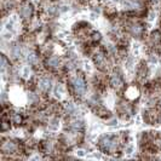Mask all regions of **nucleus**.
<instances>
[{
    "label": "nucleus",
    "mask_w": 161,
    "mask_h": 161,
    "mask_svg": "<svg viewBox=\"0 0 161 161\" xmlns=\"http://www.w3.org/2000/svg\"><path fill=\"white\" fill-rule=\"evenodd\" d=\"M118 145H119V142H118L116 135H103L99 139V147L105 153H114L118 149Z\"/></svg>",
    "instance_id": "f257e3e1"
},
{
    "label": "nucleus",
    "mask_w": 161,
    "mask_h": 161,
    "mask_svg": "<svg viewBox=\"0 0 161 161\" xmlns=\"http://www.w3.org/2000/svg\"><path fill=\"white\" fill-rule=\"evenodd\" d=\"M70 84H72L73 91L75 93V96L82 98V97L86 95V91H87V84L85 79L80 76V75H74L70 78Z\"/></svg>",
    "instance_id": "f03ea898"
},
{
    "label": "nucleus",
    "mask_w": 161,
    "mask_h": 161,
    "mask_svg": "<svg viewBox=\"0 0 161 161\" xmlns=\"http://www.w3.org/2000/svg\"><path fill=\"white\" fill-rule=\"evenodd\" d=\"M63 110L69 116H80V109L79 107L72 101H68L63 104Z\"/></svg>",
    "instance_id": "7ed1b4c3"
},
{
    "label": "nucleus",
    "mask_w": 161,
    "mask_h": 161,
    "mask_svg": "<svg viewBox=\"0 0 161 161\" xmlns=\"http://www.w3.org/2000/svg\"><path fill=\"white\" fill-rule=\"evenodd\" d=\"M52 80L51 78H48L46 75H41L38 80V89L40 90L41 92H48L52 89Z\"/></svg>",
    "instance_id": "20e7f679"
},
{
    "label": "nucleus",
    "mask_w": 161,
    "mask_h": 161,
    "mask_svg": "<svg viewBox=\"0 0 161 161\" xmlns=\"http://www.w3.org/2000/svg\"><path fill=\"white\" fill-rule=\"evenodd\" d=\"M11 99L16 105H22L27 102V97L23 95V92L19 89H14L11 92Z\"/></svg>",
    "instance_id": "39448f33"
},
{
    "label": "nucleus",
    "mask_w": 161,
    "mask_h": 161,
    "mask_svg": "<svg viewBox=\"0 0 161 161\" xmlns=\"http://www.w3.org/2000/svg\"><path fill=\"white\" fill-rule=\"evenodd\" d=\"M52 95L53 97L58 99V101H61V99H63L67 95V91H65V87L64 85L62 84V82H57L53 85V87H52Z\"/></svg>",
    "instance_id": "423d86ee"
},
{
    "label": "nucleus",
    "mask_w": 161,
    "mask_h": 161,
    "mask_svg": "<svg viewBox=\"0 0 161 161\" xmlns=\"http://www.w3.org/2000/svg\"><path fill=\"white\" fill-rule=\"evenodd\" d=\"M22 53H23V48H22V46L18 42L12 44L10 46V48H8V55L12 57L14 59H18L19 57L22 56Z\"/></svg>",
    "instance_id": "0eeeda50"
},
{
    "label": "nucleus",
    "mask_w": 161,
    "mask_h": 161,
    "mask_svg": "<svg viewBox=\"0 0 161 161\" xmlns=\"http://www.w3.org/2000/svg\"><path fill=\"white\" fill-rule=\"evenodd\" d=\"M69 127L74 132H79V131H81L85 127V122H84V120L81 119L80 116H74V119L69 122Z\"/></svg>",
    "instance_id": "6e6552de"
},
{
    "label": "nucleus",
    "mask_w": 161,
    "mask_h": 161,
    "mask_svg": "<svg viewBox=\"0 0 161 161\" xmlns=\"http://www.w3.org/2000/svg\"><path fill=\"white\" fill-rule=\"evenodd\" d=\"M93 62L97 67L99 68H104L105 64H107V57L102 52V51H97L93 53Z\"/></svg>",
    "instance_id": "1a4fd4ad"
},
{
    "label": "nucleus",
    "mask_w": 161,
    "mask_h": 161,
    "mask_svg": "<svg viewBox=\"0 0 161 161\" xmlns=\"http://www.w3.org/2000/svg\"><path fill=\"white\" fill-rule=\"evenodd\" d=\"M17 150V145L15 142L12 141H5L3 144H1V152L4 154H14Z\"/></svg>",
    "instance_id": "9d476101"
},
{
    "label": "nucleus",
    "mask_w": 161,
    "mask_h": 161,
    "mask_svg": "<svg viewBox=\"0 0 161 161\" xmlns=\"http://www.w3.org/2000/svg\"><path fill=\"white\" fill-rule=\"evenodd\" d=\"M33 15V8L32 5H29V4H24L21 6V10H19V16L22 17L23 19L25 21H28Z\"/></svg>",
    "instance_id": "9b49d317"
},
{
    "label": "nucleus",
    "mask_w": 161,
    "mask_h": 161,
    "mask_svg": "<svg viewBox=\"0 0 161 161\" xmlns=\"http://www.w3.org/2000/svg\"><path fill=\"white\" fill-rule=\"evenodd\" d=\"M25 61L28 62L29 65H35L36 67V65L39 64V57L36 55V52L32 51V50L25 52Z\"/></svg>",
    "instance_id": "f8f14e48"
},
{
    "label": "nucleus",
    "mask_w": 161,
    "mask_h": 161,
    "mask_svg": "<svg viewBox=\"0 0 161 161\" xmlns=\"http://www.w3.org/2000/svg\"><path fill=\"white\" fill-rule=\"evenodd\" d=\"M61 63H62L61 57L57 56V55L48 57L47 61H46V65H47L48 68H51V69H58L61 67Z\"/></svg>",
    "instance_id": "ddd939ff"
},
{
    "label": "nucleus",
    "mask_w": 161,
    "mask_h": 161,
    "mask_svg": "<svg viewBox=\"0 0 161 161\" xmlns=\"http://www.w3.org/2000/svg\"><path fill=\"white\" fill-rule=\"evenodd\" d=\"M110 85L114 89L119 90L122 86V79H121V75L119 73H113L110 75Z\"/></svg>",
    "instance_id": "4468645a"
},
{
    "label": "nucleus",
    "mask_w": 161,
    "mask_h": 161,
    "mask_svg": "<svg viewBox=\"0 0 161 161\" xmlns=\"http://www.w3.org/2000/svg\"><path fill=\"white\" fill-rule=\"evenodd\" d=\"M121 5L125 10H135V8H141L139 0H122Z\"/></svg>",
    "instance_id": "2eb2a0df"
},
{
    "label": "nucleus",
    "mask_w": 161,
    "mask_h": 161,
    "mask_svg": "<svg viewBox=\"0 0 161 161\" xmlns=\"http://www.w3.org/2000/svg\"><path fill=\"white\" fill-rule=\"evenodd\" d=\"M130 33L132 36L135 38H139L143 34V27L138 23H133L130 25Z\"/></svg>",
    "instance_id": "dca6fc26"
},
{
    "label": "nucleus",
    "mask_w": 161,
    "mask_h": 161,
    "mask_svg": "<svg viewBox=\"0 0 161 161\" xmlns=\"http://www.w3.org/2000/svg\"><path fill=\"white\" fill-rule=\"evenodd\" d=\"M44 10L48 16H55L57 15V12H59V6H57L56 4H52V3H47L44 6Z\"/></svg>",
    "instance_id": "f3484780"
},
{
    "label": "nucleus",
    "mask_w": 161,
    "mask_h": 161,
    "mask_svg": "<svg viewBox=\"0 0 161 161\" xmlns=\"http://www.w3.org/2000/svg\"><path fill=\"white\" fill-rule=\"evenodd\" d=\"M59 127H61V121H59V119L52 118V119L48 120L47 130L50 132H57V131L59 130Z\"/></svg>",
    "instance_id": "a211bd4d"
},
{
    "label": "nucleus",
    "mask_w": 161,
    "mask_h": 161,
    "mask_svg": "<svg viewBox=\"0 0 161 161\" xmlns=\"http://www.w3.org/2000/svg\"><path fill=\"white\" fill-rule=\"evenodd\" d=\"M136 68V59L135 56H130L125 59V69L127 72H133V69Z\"/></svg>",
    "instance_id": "6ab92c4d"
},
{
    "label": "nucleus",
    "mask_w": 161,
    "mask_h": 161,
    "mask_svg": "<svg viewBox=\"0 0 161 161\" xmlns=\"http://www.w3.org/2000/svg\"><path fill=\"white\" fill-rule=\"evenodd\" d=\"M138 95H139V91L136 86H130L129 89L126 90V97L130 98V99H135L137 98Z\"/></svg>",
    "instance_id": "aec40b11"
},
{
    "label": "nucleus",
    "mask_w": 161,
    "mask_h": 161,
    "mask_svg": "<svg viewBox=\"0 0 161 161\" xmlns=\"http://www.w3.org/2000/svg\"><path fill=\"white\" fill-rule=\"evenodd\" d=\"M141 51H142V46H141L139 42L135 41V42L131 44V52H132V56L138 57L141 55Z\"/></svg>",
    "instance_id": "412c9836"
},
{
    "label": "nucleus",
    "mask_w": 161,
    "mask_h": 161,
    "mask_svg": "<svg viewBox=\"0 0 161 161\" xmlns=\"http://www.w3.org/2000/svg\"><path fill=\"white\" fill-rule=\"evenodd\" d=\"M21 76L23 79H25V80H28L32 76V68H31V65H23L22 67V69H21Z\"/></svg>",
    "instance_id": "4be33fe9"
},
{
    "label": "nucleus",
    "mask_w": 161,
    "mask_h": 161,
    "mask_svg": "<svg viewBox=\"0 0 161 161\" xmlns=\"http://www.w3.org/2000/svg\"><path fill=\"white\" fill-rule=\"evenodd\" d=\"M150 40L153 41L155 45H158L159 44V41L161 40V34L159 31H154L152 34H150Z\"/></svg>",
    "instance_id": "5701e85b"
},
{
    "label": "nucleus",
    "mask_w": 161,
    "mask_h": 161,
    "mask_svg": "<svg viewBox=\"0 0 161 161\" xmlns=\"http://www.w3.org/2000/svg\"><path fill=\"white\" fill-rule=\"evenodd\" d=\"M136 152V147L133 143H129V144L125 147V149H124V153L125 155H133Z\"/></svg>",
    "instance_id": "b1692460"
},
{
    "label": "nucleus",
    "mask_w": 161,
    "mask_h": 161,
    "mask_svg": "<svg viewBox=\"0 0 161 161\" xmlns=\"http://www.w3.org/2000/svg\"><path fill=\"white\" fill-rule=\"evenodd\" d=\"M27 101L29 104H35L39 102V96L36 93H28V97H27Z\"/></svg>",
    "instance_id": "393cba45"
},
{
    "label": "nucleus",
    "mask_w": 161,
    "mask_h": 161,
    "mask_svg": "<svg viewBox=\"0 0 161 161\" xmlns=\"http://www.w3.org/2000/svg\"><path fill=\"white\" fill-rule=\"evenodd\" d=\"M44 149H45V152L47 154H51L53 152V148H55V145H53V142H51V141H46V142H44Z\"/></svg>",
    "instance_id": "a878e982"
},
{
    "label": "nucleus",
    "mask_w": 161,
    "mask_h": 161,
    "mask_svg": "<svg viewBox=\"0 0 161 161\" xmlns=\"http://www.w3.org/2000/svg\"><path fill=\"white\" fill-rule=\"evenodd\" d=\"M22 121H23V118H22V115L19 113H15L12 115V124H14V125L18 126V125L22 124Z\"/></svg>",
    "instance_id": "bb28decb"
},
{
    "label": "nucleus",
    "mask_w": 161,
    "mask_h": 161,
    "mask_svg": "<svg viewBox=\"0 0 161 161\" xmlns=\"http://www.w3.org/2000/svg\"><path fill=\"white\" fill-rule=\"evenodd\" d=\"M148 61H149V63L152 65H156L159 63V57L156 56L155 53H152V55L148 56Z\"/></svg>",
    "instance_id": "cd10ccee"
},
{
    "label": "nucleus",
    "mask_w": 161,
    "mask_h": 161,
    "mask_svg": "<svg viewBox=\"0 0 161 161\" xmlns=\"http://www.w3.org/2000/svg\"><path fill=\"white\" fill-rule=\"evenodd\" d=\"M8 68V59H6V57L3 55V57H1V72H3V75L5 74V72H6Z\"/></svg>",
    "instance_id": "c85d7f7f"
},
{
    "label": "nucleus",
    "mask_w": 161,
    "mask_h": 161,
    "mask_svg": "<svg viewBox=\"0 0 161 161\" xmlns=\"http://www.w3.org/2000/svg\"><path fill=\"white\" fill-rule=\"evenodd\" d=\"M81 64H82V68H84V70H85L86 73L92 72V69H93V68H92V64L90 63L89 61H86V59H85V61H82V63H81Z\"/></svg>",
    "instance_id": "c756f323"
},
{
    "label": "nucleus",
    "mask_w": 161,
    "mask_h": 161,
    "mask_svg": "<svg viewBox=\"0 0 161 161\" xmlns=\"http://www.w3.org/2000/svg\"><path fill=\"white\" fill-rule=\"evenodd\" d=\"M74 154H75L78 158H86V156H87V152H86L85 149H81V148L76 149V150L74 152Z\"/></svg>",
    "instance_id": "7c9ffc66"
},
{
    "label": "nucleus",
    "mask_w": 161,
    "mask_h": 161,
    "mask_svg": "<svg viewBox=\"0 0 161 161\" xmlns=\"http://www.w3.org/2000/svg\"><path fill=\"white\" fill-rule=\"evenodd\" d=\"M89 19L91 21V22H97V21L99 19V15H98V12H96V11L90 12V14H89Z\"/></svg>",
    "instance_id": "2f4dec72"
},
{
    "label": "nucleus",
    "mask_w": 161,
    "mask_h": 161,
    "mask_svg": "<svg viewBox=\"0 0 161 161\" xmlns=\"http://www.w3.org/2000/svg\"><path fill=\"white\" fill-rule=\"evenodd\" d=\"M156 17H158V14H156L155 11H150V14L148 15V21H149L150 23H153V22H155Z\"/></svg>",
    "instance_id": "473e14b6"
},
{
    "label": "nucleus",
    "mask_w": 161,
    "mask_h": 161,
    "mask_svg": "<svg viewBox=\"0 0 161 161\" xmlns=\"http://www.w3.org/2000/svg\"><path fill=\"white\" fill-rule=\"evenodd\" d=\"M87 158H90V159H103L101 152H93V153H91V155L87 156Z\"/></svg>",
    "instance_id": "72a5a7b5"
},
{
    "label": "nucleus",
    "mask_w": 161,
    "mask_h": 161,
    "mask_svg": "<svg viewBox=\"0 0 161 161\" xmlns=\"http://www.w3.org/2000/svg\"><path fill=\"white\" fill-rule=\"evenodd\" d=\"M70 8L68 5H62V6H59V14H67Z\"/></svg>",
    "instance_id": "f704fd0d"
},
{
    "label": "nucleus",
    "mask_w": 161,
    "mask_h": 161,
    "mask_svg": "<svg viewBox=\"0 0 161 161\" xmlns=\"http://www.w3.org/2000/svg\"><path fill=\"white\" fill-rule=\"evenodd\" d=\"M107 126H110V127H116L118 126V120L113 119V120H109L107 122Z\"/></svg>",
    "instance_id": "c9c22d12"
},
{
    "label": "nucleus",
    "mask_w": 161,
    "mask_h": 161,
    "mask_svg": "<svg viewBox=\"0 0 161 161\" xmlns=\"http://www.w3.org/2000/svg\"><path fill=\"white\" fill-rule=\"evenodd\" d=\"M92 39H93L95 41H99L101 39H102V35H101V33L95 32L93 34H92Z\"/></svg>",
    "instance_id": "e433bc0d"
},
{
    "label": "nucleus",
    "mask_w": 161,
    "mask_h": 161,
    "mask_svg": "<svg viewBox=\"0 0 161 161\" xmlns=\"http://www.w3.org/2000/svg\"><path fill=\"white\" fill-rule=\"evenodd\" d=\"M41 156L39 154H35V155H33L32 158H29V160H40Z\"/></svg>",
    "instance_id": "4c0bfd02"
},
{
    "label": "nucleus",
    "mask_w": 161,
    "mask_h": 161,
    "mask_svg": "<svg viewBox=\"0 0 161 161\" xmlns=\"http://www.w3.org/2000/svg\"><path fill=\"white\" fill-rule=\"evenodd\" d=\"M136 125H142V116L141 115H137V118H136Z\"/></svg>",
    "instance_id": "58836bf2"
},
{
    "label": "nucleus",
    "mask_w": 161,
    "mask_h": 161,
    "mask_svg": "<svg viewBox=\"0 0 161 161\" xmlns=\"http://www.w3.org/2000/svg\"><path fill=\"white\" fill-rule=\"evenodd\" d=\"M6 98H8V96H6V92L3 90V95H1V99H3V103L6 101Z\"/></svg>",
    "instance_id": "ea45409f"
},
{
    "label": "nucleus",
    "mask_w": 161,
    "mask_h": 161,
    "mask_svg": "<svg viewBox=\"0 0 161 161\" xmlns=\"http://www.w3.org/2000/svg\"><path fill=\"white\" fill-rule=\"evenodd\" d=\"M158 145L160 147V149H161V138H160V139H158Z\"/></svg>",
    "instance_id": "a19ab883"
},
{
    "label": "nucleus",
    "mask_w": 161,
    "mask_h": 161,
    "mask_svg": "<svg viewBox=\"0 0 161 161\" xmlns=\"http://www.w3.org/2000/svg\"><path fill=\"white\" fill-rule=\"evenodd\" d=\"M107 1H116V0H107Z\"/></svg>",
    "instance_id": "79ce46f5"
},
{
    "label": "nucleus",
    "mask_w": 161,
    "mask_h": 161,
    "mask_svg": "<svg viewBox=\"0 0 161 161\" xmlns=\"http://www.w3.org/2000/svg\"><path fill=\"white\" fill-rule=\"evenodd\" d=\"M154 1H155V3H158V1H159V0H154Z\"/></svg>",
    "instance_id": "37998d69"
}]
</instances>
